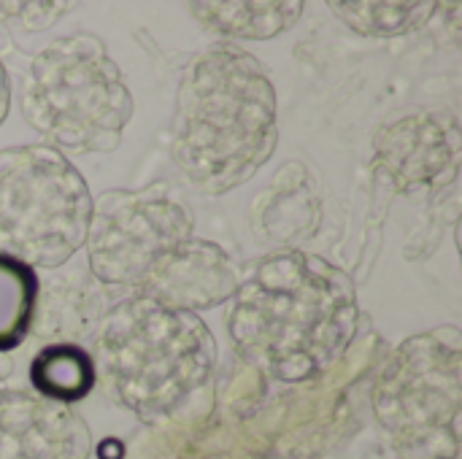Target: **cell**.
Returning <instances> with one entry per match:
<instances>
[{"label":"cell","instance_id":"11","mask_svg":"<svg viewBox=\"0 0 462 459\" xmlns=\"http://www.w3.org/2000/svg\"><path fill=\"white\" fill-rule=\"evenodd\" d=\"M192 11L198 19L217 30L219 35L233 38H273L287 30L303 11L300 3H195Z\"/></svg>","mask_w":462,"mask_h":459},{"label":"cell","instance_id":"7","mask_svg":"<svg viewBox=\"0 0 462 459\" xmlns=\"http://www.w3.org/2000/svg\"><path fill=\"white\" fill-rule=\"evenodd\" d=\"M187 211L152 192H106L92 206L87 230L89 268L106 284L146 287L187 241Z\"/></svg>","mask_w":462,"mask_h":459},{"label":"cell","instance_id":"13","mask_svg":"<svg viewBox=\"0 0 462 459\" xmlns=\"http://www.w3.org/2000/svg\"><path fill=\"white\" fill-rule=\"evenodd\" d=\"M38 279L30 265L0 254V352L16 349L30 333Z\"/></svg>","mask_w":462,"mask_h":459},{"label":"cell","instance_id":"6","mask_svg":"<svg viewBox=\"0 0 462 459\" xmlns=\"http://www.w3.org/2000/svg\"><path fill=\"white\" fill-rule=\"evenodd\" d=\"M376 414L409 459L457 454L460 346L422 335L395 354L376 398Z\"/></svg>","mask_w":462,"mask_h":459},{"label":"cell","instance_id":"12","mask_svg":"<svg viewBox=\"0 0 462 459\" xmlns=\"http://www.w3.org/2000/svg\"><path fill=\"white\" fill-rule=\"evenodd\" d=\"M30 381L46 400L68 406L84 400L92 392L95 365L84 349L73 344H54L32 360Z\"/></svg>","mask_w":462,"mask_h":459},{"label":"cell","instance_id":"1","mask_svg":"<svg viewBox=\"0 0 462 459\" xmlns=\"http://www.w3.org/2000/svg\"><path fill=\"white\" fill-rule=\"evenodd\" d=\"M355 325L352 281L319 257L282 252L244 281L227 327L241 357L279 381H303L344 354Z\"/></svg>","mask_w":462,"mask_h":459},{"label":"cell","instance_id":"5","mask_svg":"<svg viewBox=\"0 0 462 459\" xmlns=\"http://www.w3.org/2000/svg\"><path fill=\"white\" fill-rule=\"evenodd\" d=\"M92 197L81 173L51 146L0 151V254L57 268L87 241Z\"/></svg>","mask_w":462,"mask_h":459},{"label":"cell","instance_id":"15","mask_svg":"<svg viewBox=\"0 0 462 459\" xmlns=\"http://www.w3.org/2000/svg\"><path fill=\"white\" fill-rule=\"evenodd\" d=\"M8 103H11V84H8V73L0 62V124L8 116Z\"/></svg>","mask_w":462,"mask_h":459},{"label":"cell","instance_id":"9","mask_svg":"<svg viewBox=\"0 0 462 459\" xmlns=\"http://www.w3.org/2000/svg\"><path fill=\"white\" fill-rule=\"evenodd\" d=\"M87 452L89 436L65 406L0 390V459H87Z\"/></svg>","mask_w":462,"mask_h":459},{"label":"cell","instance_id":"14","mask_svg":"<svg viewBox=\"0 0 462 459\" xmlns=\"http://www.w3.org/2000/svg\"><path fill=\"white\" fill-rule=\"evenodd\" d=\"M330 8L363 35H401L420 27L436 3H333Z\"/></svg>","mask_w":462,"mask_h":459},{"label":"cell","instance_id":"10","mask_svg":"<svg viewBox=\"0 0 462 459\" xmlns=\"http://www.w3.org/2000/svg\"><path fill=\"white\" fill-rule=\"evenodd\" d=\"M143 289L146 298L192 314V308H211L236 295L238 281L219 246L187 238Z\"/></svg>","mask_w":462,"mask_h":459},{"label":"cell","instance_id":"3","mask_svg":"<svg viewBox=\"0 0 462 459\" xmlns=\"http://www.w3.org/2000/svg\"><path fill=\"white\" fill-rule=\"evenodd\" d=\"M97 360L114 395L138 417L154 419L179 409L206 384L217 346L195 314L141 295L106 317Z\"/></svg>","mask_w":462,"mask_h":459},{"label":"cell","instance_id":"4","mask_svg":"<svg viewBox=\"0 0 462 459\" xmlns=\"http://www.w3.org/2000/svg\"><path fill=\"white\" fill-rule=\"evenodd\" d=\"M22 111L54 146L92 154L119 146L133 116V97L95 35H68L35 54L22 89Z\"/></svg>","mask_w":462,"mask_h":459},{"label":"cell","instance_id":"2","mask_svg":"<svg viewBox=\"0 0 462 459\" xmlns=\"http://www.w3.org/2000/svg\"><path fill=\"white\" fill-rule=\"evenodd\" d=\"M276 89L244 49L214 46L187 68L173 119V157L203 192L249 181L276 149Z\"/></svg>","mask_w":462,"mask_h":459},{"label":"cell","instance_id":"8","mask_svg":"<svg viewBox=\"0 0 462 459\" xmlns=\"http://www.w3.org/2000/svg\"><path fill=\"white\" fill-rule=\"evenodd\" d=\"M376 162L403 192L447 184L460 162V130L455 116L441 111L409 114L374 141Z\"/></svg>","mask_w":462,"mask_h":459}]
</instances>
